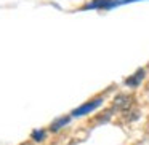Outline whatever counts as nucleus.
I'll return each instance as SVG.
<instances>
[{
    "label": "nucleus",
    "instance_id": "nucleus-1",
    "mask_svg": "<svg viewBox=\"0 0 149 145\" xmlns=\"http://www.w3.org/2000/svg\"><path fill=\"white\" fill-rule=\"evenodd\" d=\"M101 104H103V99H101V97H96V99H93V100H90V102H87V104H84V105H80L79 109L72 110V115H74V116L87 115V113L93 112L95 109H98Z\"/></svg>",
    "mask_w": 149,
    "mask_h": 145
},
{
    "label": "nucleus",
    "instance_id": "nucleus-2",
    "mask_svg": "<svg viewBox=\"0 0 149 145\" xmlns=\"http://www.w3.org/2000/svg\"><path fill=\"white\" fill-rule=\"evenodd\" d=\"M114 7H117L116 0H91L82 10H109Z\"/></svg>",
    "mask_w": 149,
    "mask_h": 145
},
{
    "label": "nucleus",
    "instance_id": "nucleus-3",
    "mask_svg": "<svg viewBox=\"0 0 149 145\" xmlns=\"http://www.w3.org/2000/svg\"><path fill=\"white\" fill-rule=\"evenodd\" d=\"M144 75H146V70H144V69H138V70H136L135 74L132 75V77H128V78L125 80V85H127V86H132V88L138 86V85L143 81Z\"/></svg>",
    "mask_w": 149,
    "mask_h": 145
},
{
    "label": "nucleus",
    "instance_id": "nucleus-4",
    "mask_svg": "<svg viewBox=\"0 0 149 145\" xmlns=\"http://www.w3.org/2000/svg\"><path fill=\"white\" fill-rule=\"evenodd\" d=\"M68 123H69V118H68V116H66V118L63 116V118L56 120V121L52 124V131H58V129H61L63 126H64V124H68Z\"/></svg>",
    "mask_w": 149,
    "mask_h": 145
},
{
    "label": "nucleus",
    "instance_id": "nucleus-5",
    "mask_svg": "<svg viewBox=\"0 0 149 145\" xmlns=\"http://www.w3.org/2000/svg\"><path fill=\"white\" fill-rule=\"evenodd\" d=\"M127 104H128V96H123V94H120V96L116 99V105H119V107H125Z\"/></svg>",
    "mask_w": 149,
    "mask_h": 145
},
{
    "label": "nucleus",
    "instance_id": "nucleus-6",
    "mask_svg": "<svg viewBox=\"0 0 149 145\" xmlns=\"http://www.w3.org/2000/svg\"><path fill=\"white\" fill-rule=\"evenodd\" d=\"M43 137H45V131H34L32 132V139L34 140H37V142H40V140H43Z\"/></svg>",
    "mask_w": 149,
    "mask_h": 145
},
{
    "label": "nucleus",
    "instance_id": "nucleus-7",
    "mask_svg": "<svg viewBox=\"0 0 149 145\" xmlns=\"http://www.w3.org/2000/svg\"><path fill=\"white\" fill-rule=\"evenodd\" d=\"M132 2H139V0H116V5H123V3H132Z\"/></svg>",
    "mask_w": 149,
    "mask_h": 145
}]
</instances>
